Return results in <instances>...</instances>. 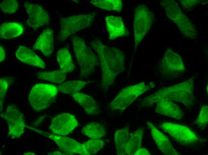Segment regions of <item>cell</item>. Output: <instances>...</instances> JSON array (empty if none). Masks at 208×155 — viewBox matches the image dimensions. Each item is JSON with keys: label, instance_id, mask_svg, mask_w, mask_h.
I'll return each instance as SVG.
<instances>
[{"label": "cell", "instance_id": "obj_5", "mask_svg": "<svg viewBox=\"0 0 208 155\" xmlns=\"http://www.w3.org/2000/svg\"><path fill=\"white\" fill-rule=\"evenodd\" d=\"M168 18L178 27L182 34L187 38L196 37L198 32L194 24L183 13L178 3L173 0H164L160 3Z\"/></svg>", "mask_w": 208, "mask_h": 155}, {"label": "cell", "instance_id": "obj_14", "mask_svg": "<svg viewBox=\"0 0 208 155\" xmlns=\"http://www.w3.org/2000/svg\"><path fill=\"white\" fill-rule=\"evenodd\" d=\"M24 6L28 15L27 24L34 29L48 25L50 19L47 11L40 5L25 1Z\"/></svg>", "mask_w": 208, "mask_h": 155}, {"label": "cell", "instance_id": "obj_18", "mask_svg": "<svg viewBox=\"0 0 208 155\" xmlns=\"http://www.w3.org/2000/svg\"><path fill=\"white\" fill-rule=\"evenodd\" d=\"M155 105L156 106L155 111L157 113L178 120L184 117L183 111L173 101L161 99Z\"/></svg>", "mask_w": 208, "mask_h": 155}, {"label": "cell", "instance_id": "obj_9", "mask_svg": "<svg viewBox=\"0 0 208 155\" xmlns=\"http://www.w3.org/2000/svg\"><path fill=\"white\" fill-rule=\"evenodd\" d=\"M185 68L181 56L169 48L166 50L158 65L160 73L167 80H174L182 76Z\"/></svg>", "mask_w": 208, "mask_h": 155}, {"label": "cell", "instance_id": "obj_36", "mask_svg": "<svg viewBox=\"0 0 208 155\" xmlns=\"http://www.w3.org/2000/svg\"><path fill=\"white\" fill-rule=\"evenodd\" d=\"M48 154L49 155H65V153L63 152H60L59 151H55L52 152H51L48 153Z\"/></svg>", "mask_w": 208, "mask_h": 155}, {"label": "cell", "instance_id": "obj_27", "mask_svg": "<svg viewBox=\"0 0 208 155\" xmlns=\"http://www.w3.org/2000/svg\"><path fill=\"white\" fill-rule=\"evenodd\" d=\"M36 75L40 79L60 84L65 80L66 73L60 69L50 71H39L37 72Z\"/></svg>", "mask_w": 208, "mask_h": 155}, {"label": "cell", "instance_id": "obj_30", "mask_svg": "<svg viewBox=\"0 0 208 155\" xmlns=\"http://www.w3.org/2000/svg\"><path fill=\"white\" fill-rule=\"evenodd\" d=\"M208 108L207 104H203L195 123L202 129H205L208 122Z\"/></svg>", "mask_w": 208, "mask_h": 155}, {"label": "cell", "instance_id": "obj_21", "mask_svg": "<svg viewBox=\"0 0 208 155\" xmlns=\"http://www.w3.org/2000/svg\"><path fill=\"white\" fill-rule=\"evenodd\" d=\"M144 134V129L142 127L138 128L133 131L130 132L124 155H134L137 150L141 148Z\"/></svg>", "mask_w": 208, "mask_h": 155}, {"label": "cell", "instance_id": "obj_12", "mask_svg": "<svg viewBox=\"0 0 208 155\" xmlns=\"http://www.w3.org/2000/svg\"><path fill=\"white\" fill-rule=\"evenodd\" d=\"M1 115L7 122L8 134L11 139L18 138L23 134L26 127L25 120L23 114L16 106L13 105L8 106L5 113Z\"/></svg>", "mask_w": 208, "mask_h": 155}, {"label": "cell", "instance_id": "obj_17", "mask_svg": "<svg viewBox=\"0 0 208 155\" xmlns=\"http://www.w3.org/2000/svg\"><path fill=\"white\" fill-rule=\"evenodd\" d=\"M107 30L110 40L128 36L129 32L120 16H108L105 18Z\"/></svg>", "mask_w": 208, "mask_h": 155}, {"label": "cell", "instance_id": "obj_2", "mask_svg": "<svg viewBox=\"0 0 208 155\" xmlns=\"http://www.w3.org/2000/svg\"><path fill=\"white\" fill-rule=\"evenodd\" d=\"M194 78L174 86L161 89L144 98L140 105L143 107H151L161 99L180 103L187 108L195 103L194 94Z\"/></svg>", "mask_w": 208, "mask_h": 155}, {"label": "cell", "instance_id": "obj_26", "mask_svg": "<svg viewBox=\"0 0 208 155\" xmlns=\"http://www.w3.org/2000/svg\"><path fill=\"white\" fill-rule=\"evenodd\" d=\"M90 83L89 81L69 80L63 82L56 87L58 92L71 94L79 92Z\"/></svg>", "mask_w": 208, "mask_h": 155}, {"label": "cell", "instance_id": "obj_4", "mask_svg": "<svg viewBox=\"0 0 208 155\" xmlns=\"http://www.w3.org/2000/svg\"><path fill=\"white\" fill-rule=\"evenodd\" d=\"M95 11L87 14H80L61 18L57 38L63 41L78 32L91 26L95 19Z\"/></svg>", "mask_w": 208, "mask_h": 155}, {"label": "cell", "instance_id": "obj_11", "mask_svg": "<svg viewBox=\"0 0 208 155\" xmlns=\"http://www.w3.org/2000/svg\"><path fill=\"white\" fill-rule=\"evenodd\" d=\"M26 127L34 132L47 137L54 141L59 149L65 155H88L83 143L77 140L67 137L51 134L27 125Z\"/></svg>", "mask_w": 208, "mask_h": 155}, {"label": "cell", "instance_id": "obj_35", "mask_svg": "<svg viewBox=\"0 0 208 155\" xmlns=\"http://www.w3.org/2000/svg\"><path fill=\"white\" fill-rule=\"evenodd\" d=\"M5 53L4 48L1 45L0 46V63L3 61L5 58Z\"/></svg>", "mask_w": 208, "mask_h": 155}, {"label": "cell", "instance_id": "obj_3", "mask_svg": "<svg viewBox=\"0 0 208 155\" xmlns=\"http://www.w3.org/2000/svg\"><path fill=\"white\" fill-rule=\"evenodd\" d=\"M71 40L75 56L80 68L79 77L87 78L99 65L98 59L83 39L74 35L72 37Z\"/></svg>", "mask_w": 208, "mask_h": 155}, {"label": "cell", "instance_id": "obj_28", "mask_svg": "<svg viewBox=\"0 0 208 155\" xmlns=\"http://www.w3.org/2000/svg\"><path fill=\"white\" fill-rule=\"evenodd\" d=\"M89 2L96 7L109 11L119 12L123 7L121 0H92Z\"/></svg>", "mask_w": 208, "mask_h": 155}, {"label": "cell", "instance_id": "obj_10", "mask_svg": "<svg viewBox=\"0 0 208 155\" xmlns=\"http://www.w3.org/2000/svg\"><path fill=\"white\" fill-rule=\"evenodd\" d=\"M159 127L175 141L183 145H196L203 140L190 128L183 125L166 122L160 123Z\"/></svg>", "mask_w": 208, "mask_h": 155}, {"label": "cell", "instance_id": "obj_16", "mask_svg": "<svg viewBox=\"0 0 208 155\" xmlns=\"http://www.w3.org/2000/svg\"><path fill=\"white\" fill-rule=\"evenodd\" d=\"M54 32L53 30L47 28L38 37L33 49L40 51L46 57L52 55L54 50Z\"/></svg>", "mask_w": 208, "mask_h": 155}, {"label": "cell", "instance_id": "obj_32", "mask_svg": "<svg viewBox=\"0 0 208 155\" xmlns=\"http://www.w3.org/2000/svg\"><path fill=\"white\" fill-rule=\"evenodd\" d=\"M9 82L4 78L0 79V112H2L3 107L7 90L9 85Z\"/></svg>", "mask_w": 208, "mask_h": 155}, {"label": "cell", "instance_id": "obj_33", "mask_svg": "<svg viewBox=\"0 0 208 155\" xmlns=\"http://www.w3.org/2000/svg\"><path fill=\"white\" fill-rule=\"evenodd\" d=\"M183 7L187 10L192 9L199 3V0H179Z\"/></svg>", "mask_w": 208, "mask_h": 155}, {"label": "cell", "instance_id": "obj_23", "mask_svg": "<svg viewBox=\"0 0 208 155\" xmlns=\"http://www.w3.org/2000/svg\"><path fill=\"white\" fill-rule=\"evenodd\" d=\"M24 31V27L21 24L16 22L4 23L0 25V38L10 39L18 37Z\"/></svg>", "mask_w": 208, "mask_h": 155}, {"label": "cell", "instance_id": "obj_37", "mask_svg": "<svg viewBox=\"0 0 208 155\" xmlns=\"http://www.w3.org/2000/svg\"><path fill=\"white\" fill-rule=\"evenodd\" d=\"M23 155H35V154L32 152H28L25 153Z\"/></svg>", "mask_w": 208, "mask_h": 155}, {"label": "cell", "instance_id": "obj_6", "mask_svg": "<svg viewBox=\"0 0 208 155\" xmlns=\"http://www.w3.org/2000/svg\"><path fill=\"white\" fill-rule=\"evenodd\" d=\"M58 92L57 87L55 85L36 84L29 92L28 97L29 103L36 111L44 110L51 105L56 97Z\"/></svg>", "mask_w": 208, "mask_h": 155}, {"label": "cell", "instance_id": "obj_15", "mask_svg": "<svg viewBox=\"0 0 208 155\" xmlns=\"http://www.w3.org/2000/svg\"><path fill=\"white\" fill-rule=\"evenodd\" d=\"M157 147L165 155H179L180 154L174 147L168 137L159 131L152 123H146Z\"/></svg>", "mask_w": 208, "mask_h": 155}, {"label": "cell", "instance_id": "obj_7", "mask_svg": "<svg viewBox=\"0 0 208 155\" xmlns=\"http://www.w3.org/2000/svg\"><path fill=\"white\" fill-rule=\"evenodd\" d=\"M150 89L149 85L144 82L125 87L109 104L108 108L113 111H123L138 97Z\"/></svg>", "mask_w": 208, "mask_h": 155}, {"label": "cell", "instance_id": "obj_13", "mask_svg": "<svg viewBox=\"0 0 208 155\" xmlns=\"http://www.w3.org/2000/svg\"><path fill=\"white\" fill-rule=\"evenodd\" d=\"M78 124L74 115L63 113L58 114L53 119L49 129L53 134L65 136L72 132Z\"/></svg>", "mask_w": 208, "mask_h": 155}, {"label": "cell", "instance_id": "obj_19", "mask_svg": "<svg viewBox=\"0 0 208 155\" xmlns=\"http://www.w3.org/2000/svg\"><path fill=\"white\" fill-rule=\"evenodd\" d=\"M15 54L16 57L23 63L42 69L46 67L45 63L41 58L25 46H20Z\"/></svg>", "mask_w": 208, "mask_h": 155}, {"label": "cell", "instance_id": "obj_34", "mask_svg": "<svg viewBox=\"0 0 208 155\" xmlns=\"http://www.w3.org/2000/svg\"><path fill=\"white\" fill-rule=\"evenodd\" d=\"M149 151L146 148H140L137 150L134 154V155H150Z\"/></svg>", "mask_w": 208, "mask_h": 155}, {"label": "cell", "instance_id": "obj_31", "mask_svg": "<svg viewBox=\"0 0 208 155\" xmlns=\"http://www.w3.org/2000/svg\"><path fill=\"white\" fill-rule=\"evenodd\" d=\"M19 8V4L16 0H4L0 4L1 11L5 14L14 13Z\"/></svg>", "mask_w": 208, "mask_h": 155}, {"label": "cell", "instance_id": "obj_20", "mask_svg": "<svg viewBox=\"0 0 208 155\" xmlns=\"http://www.w3.org/2000/svg\"><path fill=\"white\" fill-rule=\"evenodd\" d=\"M70 95L82 107L87 114L93 115L99 114L100 109L98 103L91 96L79 92Z\"/></svg>", "mask_w": 208, "mask_h": 155}, {"label": "cell", "instance_id": "obj_24", "mask_svg": "<svg viewBox=\"0 0 208 155\" xmlns=\"http://www.w3.org/2000/svg\"><path fill=\"white\" fill-rule=\"evenodd\" d=\"M130 132L129 128L128 126L119 129L115 132L114 135V142L117 155H124Z\"/></svg>", "mask_w": 208, "mask_h": 155}, {"label": "cell", "instance_id": "obj_1", "mask_svg": "<svg viewBox=\"0 0 208 155\" xmlns=\"http://www.w3.org/2000/svg\"><path fill=\"white\" fill-rule=\"evenodd\" d=\"M89 45L98 56L101 68V87L106 91L114 83L117 75L125 70V54L117 47L105 45L98 38L91 41Z\"/></svg>", "mask_w": 208, "mask_h": 155}, {"label": "cell", "instance_id": "obj_25", "mask_svg": "<svg viewBox=\"0 0 208 155\" xmlns=\"http://www.w3.org/2000/svg\"><path fill=\"white\" fill-rule=\"evenodd\" d=\"M81 132L91 139H100L106 135L105 126L100 123L95 122L86 125L82 128Z\"/></svg>", "mask_w": 208, "mask_h": 155}, {"label": "cell", "instance_id": "obj_29", "mask_svg": "<svg viewBox=\"0 0 208 155\" xmlns=\"http://www.w3.org/2000/svg\"><path fill=\"white\" fill-rule=\"evenodd\" d=\"M88 155H95L105 145V142L100 139H91L83 143Z\"/></svg>", "mask_w": 208, "mask_h": 155}, {"label": "cell", "instance_id": "obj_8", "mask_svg": "<svg viewBox=\"0 0 208 155\" xmlns=\"http://www.w3.org/2000/svg\"><path fill=\"white\" fill-rule=\"evenodd\" d=\"M134 16L135 51L151 28L154 21V16L146 5L141 4L135 8Z\"/></svg>", "mask_w": 208, "mask_h": 155}, {"label": "cell", "instance_id": "obj_22", "mask_svg": "<svg viewBox=\"0 0 208 155\" xmlns=\"http://www.w3.org/2000/svg\"><path fill=\"white\" fill-rule=\"evenodd\" d=\"M56 59L61 70L67 73L72 72L74 70V63L67 47L62 48L58 51Z\"/></svg>", "mask_w": 208, "mask_h": 155}]
</instances>
